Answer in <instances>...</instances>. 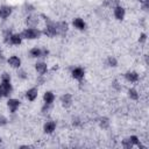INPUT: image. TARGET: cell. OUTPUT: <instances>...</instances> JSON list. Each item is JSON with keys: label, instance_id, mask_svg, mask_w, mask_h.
<instances>
[{"label": "cell", "instance_id": "52a82bcc", "mask_svg": "<svg viewBox=\"0 0 149 149\" xmlns=\"http://www.w3.org/2000/svg\"><path fill=\"white\" fill-rule=\"evenodd\" d=\"M55 128H56V122L55 121H47L43 126V130L47 134H51L55 130Z\"/></svg>", "mask_w": 149, "mask_h": 149}, {"label": "cell", "instance_id": "7c38bea8", "mask_svg": "<svg viewBox=\"0 0 149 149\" xmlns=\"http://www.w3.org/2000/svg\"><path fill=\"white\" fill-rule=\"evenodd\" d=\"M8 64L12 68H20L21 66V59L16 56H12V57L8 58Z\"/></svg>", "mask_w": 149, "mask_h": 149}, {"label": "cell", "instance_id": "4316f807", "mask_svg": "<svg viewBox=\"0 0 149 149\" xmlns=\"http://www.w3.org/2000/svg\"><path fill=\"white\" fill-rule=\"evenodd\" d=\"M122 144H123V147H125V148H132V147H133V144H132V142L129 141V139H126V140H123Z\"/></svg>", "mask_w": 149, "mask_h": 149}, {"label": "cell", "instance_id": "836d02e7", "mask_svg": "<svg viewBox=\"0 0 149 149\" xmlns=\"http://www.w3.org/2000/svg\"><path fill=\"white\" fill-rule=\"evenodd\" d=\"M0 52H1V48H0Z\"/></svg>", "mask_w": 149, "mask_h": 149}, {"label": "cell", "instance_id": "6da1fadb", "mask_svg": "<svg viewBox=\"0 0 149 149\" xmlns=\"http://www.w3.org/2000/svg\"><path fill=\"white\" fill-rule=\"evenodd\" d=\"M42 35V31L36 29V28H27L22 31L21 34V37L23 38H27V40H35V38H38L40 36Z\"/></svg>", "mask_w": 149, "mask_h": 149}, {"label": "cell", "instance_id": "ac0fdd59", "mask_svg": "<svg viewBox=\"0 0 149 149\" xmlns=\"http://www.w3.org/2000/svg\"><path fill=\"white\" fill-rule=\"evenodd\" d=\"M21 41H22L21 35H19V34H12L9 42H10L12 44H14V45H19V44L21 43Z\"/></svg>", "mask_w": 149, "mask_h": 149}, {"label": "cell", "instance_id": "7a4b0ae2", "mask_svg": "<svg viewBox=\"0 0 149 149\" xmlns=\"http://www.w3.org/2000/svg\"><path fill=\"white\" fill-rule=\"evenodd\" d=\"M12 85L10 81H1L0 84V94L1 97H8L12 93Z\"/></svg>", "mask_w": 149, "mask_h": 149}, {"label": "cell", "instance_id": "f1b7e54d", "mask_svg": "<svg viewBox=\"0 0 149 149\" xmlns=\"http://www.w3.org/2000/svg\"><path fill=\"white\" fill-rule=\"evenodd\" d=\"M17 76H19L20 78H22V79H26V78H27V73H26V71H23V70H20V71L17 72Z\"/></svg>", "mask_w": 149, "mask_h": 149}, {"label": "cell", "instance_id": "cb8c5ba5", "mask_svg": "<svg viewBox=\"0 0 149 149\" xmlns=\"http://www.w3.org/2000/svg\"><path fill=\"white\" fill-rule=\"evenodd\" d=\"M107 63H108V65L109 66H116V64H118V61L114 58V57H108V59H107Z\"/></svg>", "mask_w": 149, "mask_h": 149}, {"label": "cell", "instance_id": "1f68e13d", "mask_svg": "<svg viewBox=\"0 0 149 149\" xmlns=\"http://www.w3.org/2000/svg\"><path fill=\"white\" fill-rule=\"evenodd\" d=\"M36 81H37V84H38V85H42V84L44 83V78L42 77V74H41V77H38V78H37V80H36Z\"/></svg>", "mask_w": 149, "mask_h": 149}, {"label": "cell", "instance_id": "277c9868", "mask_svg": "<svg viewBox=\"0 0 149 149\" xmlns=\"http://www.w3.org/2000/svg\"><path fill=\"white\" fill-rule=\"evenodd\" d=\"M68 31V23L66 22H57L56 23V35L64 36Z\"/></svg>", "mask_w": 149, "mask_h": 149}, {"label": "cell", "instance_id": "4fadbf2b", "mask_svg": "<svg viewBox=\"0 0 149 149\" xmlns=\"http://www.w3.org/2000/svg\"><path fill=\"white\" fill-rule=\"evenodd\" d=\"M35 69L40 74H44L47 72V70H48V66H47V64L44 62H38V63L35 64Z\"/></svg>", "mask_w": 149, "mask_h": 149}, {"label": "cell", "instance_id": "603a6c76", "mask_svg": "<svg viewBox=\"0 0 149 149\" xmlns=\"http://www.w3.org/2000/svg\"><path fill=\"white\" fill-rule=\"evenodd\" d=\"M10 36H12V33H10L9 30H6L5 34H3V41H5V43H9Z\"/></svg>", "mask_w": 149, "mask_h": 149}, {"label": "cell", "instance_id": "d590c367", "mask_svg": "<svg viewBox=\"0 0 149 149\" xmlns=\"http://www.w3.org/2000/svg\"><path fill=\"white\" fill-rule=\"evenodd\" d=\"M0 98H1V94H0Z\"/></svg>", "mask_w": 149, "mask_h": 149}, {"label": "cell", "instance_id": "30bf717a", "mask_svg": "<svg viewBox=\"0 0 149 149\" xmlns=\"http://www.w3.org/2000/svg\"><path fill=\"white\" fill-rule=\"evenodd\" d=\"M12 14V7L9 6H1L0 7V17L1 19H7Z\"/></svg>", "mask_w": 149, "mask_h": 149}, {"label": "cell", "instance_id": "9c48e42d", "mask_svg": "<svg viewBox=\"0 0 149 149\" xmlns=\"http://www.w3.org/2000/svg\"><path fill=\"white\" fill-rule=\"evenodd\" d=\"M37 88L36 87H31V88H29L27 92H26V98L29 100V101H34L35 99H36V97H37Z\"/></svg>", "mask_w": 149, "mask_h": 149}, {"label": "cell", "instance_id": "4dcf8cb0", "mask_svg": "<svg viewBox=\"0 0 149 149\" xmlns=\"http://www.w3.org/2000/svg\"><path fill=\"white\" fill-rule=\"evenodd\" d=\"M146 40H147V35H146V34H141L140 40H139V41H140L141 43H144V42H146Z\"/></svg>", "mask_w": 149, "mask_h": 149}, {"label": "cell", "instance_id": "2e32d148", "mask_svg": "<svg viewBox=\"0 0 149 149\" xmlns=\"http://www.w3.org/2000/svg\"><path fill=\"white\" fill-rule=\"evenodd\" d=\"M37 22H38V17H37L36 15H29V16L27 17V20H26V23H27L29 27H31V28H34V27L37 24Z\"/></svg>", "mask_w": 149, "mask_h": 149}, {"label": "cell", "instance_id": "484cf974", "mask_svg": "<svg viewBox=\"0 0 149 149\" xmlns=\"http://www.w3.org/2000/svg\"><path fill=\"white\" fill-rule=\"evenodd\" d=\"M1 81H10V76L7 72H3L1 74Z\"/></svg>", "mask_w": 149, "mask_h": 149}, {"label": "cell", "instance_id": "5bb4252c", "mask_svg": "<svg viewBox=\"0 0 149 149\" xmlns=\"http://www.w3.org/2000/svg\"><path fill=\"white\" fill-rule=\"evenodd\" d=\"M61 101H62V105L64 106V107H70L71 106V104H72V97H71V94H64L62 98H61Z\"/></svg>", "mask_w": 149, "mask_h": 149}, {"label": "cell", "instance_id": "8fae6325", "mask_svg": "<svg viewBox=\"0 0 149 149\" xmlns=\"http://www.w3.org/2000/svg\"><path fill=\"white\" fill-rule=\"evenodd\" d=\"M125 78L130 83H136L139 80V74L134 71H128L125 73Z\"/></svg>", "mask_w": 149, "mask_h": 149}, {"label": "cell", "instance_id": "8992f818", "mask_svg": "<svg viewBox=\"0 0 149 149\" xmlns=\"http://www.w3.org/2000/svg\"><path fill=\"white\" fill-rule=\"evenodd\" d=\"M125 14H126V10L123 7H121V6L114 7V16L116 20H122L125 17Z\"/></svg>", "mask_w": 149, "mask_h": 149}, {"label": "cell", "instance_id": "d4e9b609", "mask_svg": "<svg viewBox=\"0 0 149 149\" xmlns=\"http://www.w3.org/2000/svg\"><path fill=\"white\" fill-rule=\"evenodd\" d=\"M128 139H129V141L132 142V144H133V146H134V144H136V146H137V144L140 143V140H139V139H137V136H135V135H132V136H130V137H128Z\"/></svg>", "mask_w": 149, "mask_h": 149}, {"label": "cell", "instance_id": "d6a6232c", "mask_svg": "<svg viewBox=\"0 0 149 149\" xmlns=\"http://www.w3.org/2000/svg\"><path fill=\"white\" fill-rule=\"evenodd\" d=\"M139 1H141L142 3H143V2H148V0H139Z\"/></svg>", "mask_w": 149, "mask_h": 149}, {"label": "cell", "instance_id": "83f0119b", "mask_svg": "<svg viewBox=\"0 0 149 149\" xmlns=\"http://www.w3.org/2000/svg\"><path fill=\"white\" fill-rule=\"evenodd\" d=\"M7 122H8L7 118H5L3 115H0V126H5L7 125Z\"/></svg>", "mask_w": 149, "mask_h": 149}, {"label": "cell", "instance_id": "d6986e66", "mask_svg": "<svg viewBox=\"0 0 149 149\" xmlns=\"http://www.w3.org/2000/svg\"><path fill=\"white\" fill-rule=\"evenodd\" d=\"M30 56L31 57H41L42 56V49H40V48H33L31 50H30Z\"/></svg>", "mask_w": 149, "mask_h": 149}, {"label": "cell", "instance_id": "9a60e30c", "mask_svg": "<svg viewBox=\"0 0 149 149\" xmlns=\"http://www.w3.org/2000/svg\"><path fill=\"white\" fill-rule=\"evenodd\" d=\"M72 23H73L74 28H77V29H79V30H84V29H85V27H86L85 22H84L80 17H76V19L72 21Z\"/></svg>", "mask_w": 149, "mask_h": 149}, {"label": "cell", "instance_id": "f546056e", "mask_svg": "<svg viewBox=\"0 0 149 149\" xmlns=\"http://www.w3.org/2000/svg\"><path fill=\"white\" fill-rule=\"evenodd\" d=\"M49 109H50V105H49V104H45V105H44V107L42 108V112L45 114V113H48V111H49Z\"/></svg>", "mask_w": 149, "mask_h": 149}, {"label": "cell", "instance_id": "ffe728a7", "mask_svg": "<svg viewBox=\"0 0 149 149\" xmlns=\"http://www.w3.org/2000/svg\"><path fill=\"white\" fill-rule=\"evenodd\" d=\"M128 95H129L130 99H134V100H137L139 99V93H137V91L135 88L128 90Z\"/></svg>", "mask_w": 149, "mask_h": 149}, {"label": "cell", "instance_id": "7402d4cb", "mask_svg": "<svg viewBox=\"0 0 149 149\" xmlns=\"http://www.w3.org/2000/svg\"><path fill=\"white\" fill-rule=\"evenodd\" d=\"M119 2H120V0H107L106 5L108 7H116V6H119Z\"/></svg>", "mask_w": 149, "mask_h": 149}, {"label": "cell", "instance_id": "5b68a950", "mask_svg": "<svg viewBox=\"0 0 149 149\" xmlns=\"http://www.w3.org/2000/svg\"><path fill=\"white\" fill-rule=\"evenodd\" d=\"M19 106H20V101H19L17 99H9V100L7 101V107H8V109H9L12 113L16 112V109L19 108Z\"/></svg>", "mask_w": 149, "mask_h": 149}, {"label": "cell", "instance_id": "e0dca14e", "mask_svg": "<svg viewBox=\"0 0 149 149\" xmlns=\"http://www.w3.org/2000/svg\"><path fill=\"white\" fill-rule=\"evenodd\" d=\"M43 100H44V102H45V104L51 105V104L54 102V100H55V95H54V93H52V92H50V91L45 92V93H44V95H43Z\"/></svg>", "mask_w": 149, "mask_h": 149}, {"label": "cell", "instance_id": "ba28073f", "mask_svg": "<svg viewBox=\"0 0 149 149\" xmlns=\"http://www.w3.org/2000/svg\"><path fill=\"white\" fill-rule=\"evenodd\" d=\"M71 74H72V77H73L74 79H78V80H80V79H83V78H84V74H85V72H84V70H83L81 68H74V69L72 70Z\"/></svg>", "mask_w": 149, "mask_h": 149}, {"label": "cell", "instance_id": "44dd1931", "mask_svg": "<svg viewBox=\"0 0 149 149\" xmlns=\"http://www.w3.org/2000/svg\"><path fill=\"white\" fill-rule=\"evenodd\" d=\"M99 125L101 128H107L109 126V121L107 118H100L99 119Z\"/></svg>", "mask_w": 149, "mask_h": 149}, {"label": "cell", "instance_id": "e575fe53", "mask_svg": "<svg viewBox=\"0 0 149 149\" xmlns=\"http://www.w3.org/2000/svg\"><path fill=\"white\" fill-rule=\"evenodd\" d=\"M0 142H1V139H0Z\"/></svg>", "mask_w": 149, "mask_h": 149}, {"label": "cell", "instance_id": "3957f363", "mask_svg": "<svg viewBox=\"0 0 149 149\" xmlns=\"http://www.w3.org/2000/svg\"><path fill=\"white\" fill-rule=\"evenodd\" d=\"M43 34H45L49 37L55 36L56 35V23L55 22H51L50 20H48V24L45 26V28L43 30Z\"/></svg>", "mask_w": 149, "mask_h": 149}]
</instances>
